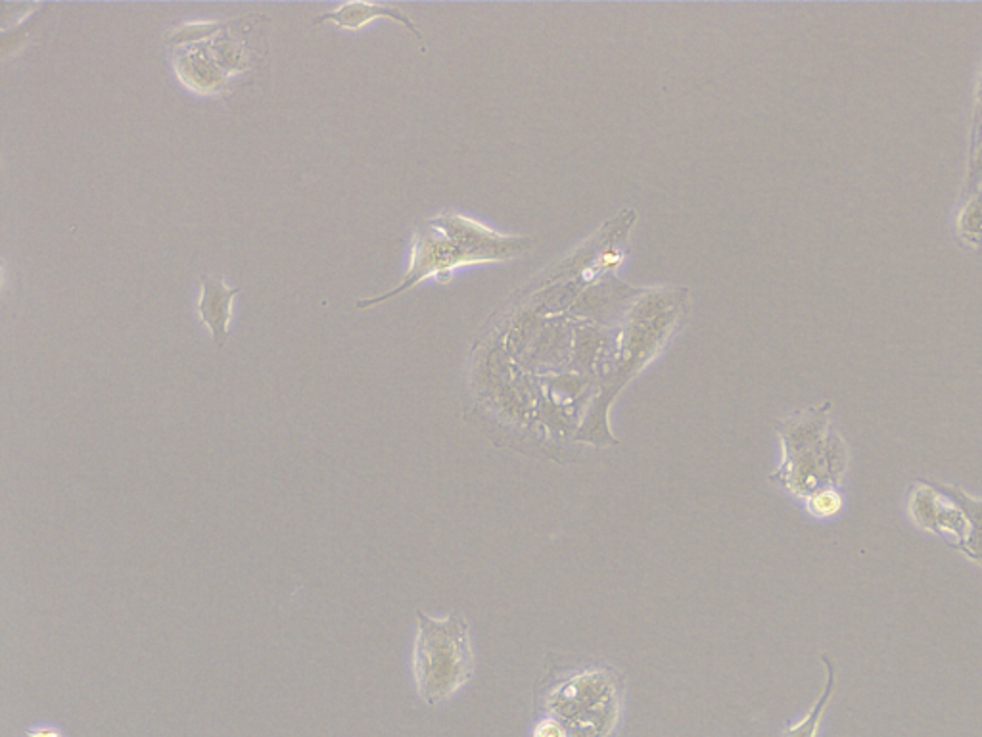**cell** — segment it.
<instances>
[{
	"mask_svg": "<svg viewBox=\"0 0 982 737\" xmlns=\"http://www.w3.org/2000/svg\"><path fill=\"white\" fill-rule=\"evenodd\" d=\"M530 239L505 237L489 231L486 227L463 216H439L431 219L426 229L416 231L413 242L411 264L405 273V281L398 289L378 298L360 300L355 307L367 310L384 300L403 294L431 275H448L457 265L474 262H497L519 256L530 249Z\"/></svg>",
	"mask_w": 982,
	"mask_h": 737,
	"instance_id": "cell-1",
	"label": "cell"
},
{
	"mask_svg": "<svg viewBox=\"0 0 982 737\" xmlns=\"http://www.w3.org/2000/svg\"><path fill=\"white\" fill-rule=\"evenodd\" d=\"M545 706L570 737H608L620 716V689L607 670H585L553 688Z\"/></svg>",
	"mask_w": 982,
	"mask_h": 737,
	"instance_id": "cell-3",
	"label": "cell"
},
{
	"mask_svg": "<svg viewBox=\"0 0 982 737\" xmlns=\"http://www.w3.org/2000/svg\"><path fill=\"white\" fill-rule=\"evenodd\" d=\"M982 177V143L981 148H979V153L974 154L973 158V171H971V179L973 181H979Z\"/></svg>",
	"mask_w": 982,
	"mask_h": 737,
	"instance_id": "cell-13",
	"label": "cell"
},
{
	"mask_svg": "<svg viewBox=\"0 0 982 737\" xmlns=\"http://www.w3.org/2000/svg\"><path fill=\"white\" fill-rule=\"evenodd\" d=\"M413 676L416 691L428 705H438L453 698L474 674V650L471 630L461 613L432 618L416 613Z\"/></svg>",
	"mask_w": 982,
	"mask_h": 737,
	"instance_id": "cell-2",
	"label": "cell"
},
{
	"mask_svg": "<svg viewBox=\"0 0 982 737\" xmlns=\"http://www.w3.org/2000/svg\"><path fill=\"white\" fill-rule=\"evenodd\" d=\"M202 297L198 302V315L202 325L209 330L211 340L217 348H223L229 329H231L232 305L234 298L239 297L242 289H229L225 285L223 277L217 275H202Z\"/></svg>",
	"mask_w": 982,
	"mask_h": 737,
	"instance_id": "cell-4",
	"label": "cell"
},
{
	"mask_svg": "<svg viewBox=\"0 0 982 737\" xmlns=\"http://www.w3.org/2000/svg\"><path fill=\"white\" fill-rule=\"evenodd\" d=\"M24 737H64V732L52 724H37L27 729Z\"/></svg>",
	"mask_w": 982,
	"mask_h": 737,
	"instance_id": "cell-11",
	"label": "cell"
},
{
	"mask_svg": "<svg viewBox=\"0 0 982 737\" xmlns=\"http://www.w3.org/2000/svg\"><path fill=\"white\" fill-rule=\"evenodd\" d=\"M822 661L825 668H827V684L823 688L822 696H820V699L815 701L812 709L808 711L807 716L799 724L787 726V728L783 729L781 737H817V732H820V726H822L823 714L827 711L831 699L835 696V686H837V670H835L833 659L829 655H823Z\"/></svg>",
	"mask_w": 982,
	"mask_h": 737,
	"instance_id": "cell-6",
	"label": "cell"
},
{
	"mask_svg": "<svg viewBox=\"0 0 982 737\" xmlns=\"http://www.w3.org/2000/svg\"><path fill=\"white\" fill-rule=\"evenodd\" d=\"M378 17H390L393 22H400L401 25H405L409 32L415 35L416 39L423 43V35L419 32V27L400 9L390 7V4H363V2L342 4L335 12H328V14L315 17L312 25L332 22V24L343 27V29H360L363 25L373 22V20H378Z\"/></svg>",
	"mask_w": 982,
	"mask_h": 737,
	"instance_id": "cell-5",
	"label": "cell"
},
{
	"mask_svg": "<svg viewBox=\"0 0 982 737\" xmlns=\"http://www.w3.org/2000/svg\"><path fill=\"white\" fill-rule=\"evenodd\" d=\"M936 488L951 497L963 509L967 521H969V530H967V542L961 552L973 557L974 561L982 563V502H974L967 496L966 492H961L956 486L936 484Z\"/></svg>",
	"mask_w": 982,
	"mask_h": 737,
	"instance_id": "cell-7",
	"label": "cell"
},
{
	"mask_svg": "<svg viewBox=\"0 0 982 737\" xmlns=\"http://www.w3.org/2000/svg\"><path fill=\"white\" fill-rule=\"evenodd\" d=\"M974 143H982V83L981 93H979V106H977V125H974Z\"/></svg>",
	"mask_w": 982,
	"mask_h": 737,
	"instance_id": "cell-12",
	"label": "cell"
},
{
	"mask_svg": "<svg viewBox=\"0 0 982 737\" xmlns=\"http://www.w3.org/2000/svg\"><path fill=\"white\" fill-rule=\"evenodd\" d=\"M959 231L966 237L967 241L981 244L982 242V193L977 194L973 201L967 204L961 219H959Z\"/></svg>",
	"mask_w": 982,
	"mask_h": 737,
	"instance_id": "cell-8",
	"label": "cell"
},
{
	"mask_svg": "<svg viewBox=\"0 0 982 737\" xmlns=\"http://www.w3.org/2000/svg\"><path fill=\"white\" fill-rule=\"evenodd\" d=\"M534 737H570L568 736L567 728L562 726V722L557 721V718H545V721H540L535 724Z\"/></svg>",
	"mask_w": 982,
	"mask_h": 737,
	"instance_id": "cell-10",
	"label": "cell"
},
{
	"mask_svg": "<svg viewBox=\"0 0 982 737\" xmlns=\"http://www.w3.org/2000/svg\"><path fill=\"white\" fill-rule=\"evenodd\" d=\"M810 511L815 515H820V517H827V515H833L835 511H839L840 499L835 492H829V490H823V492H815L814 496L810 497Z\"/></svg>",
	"mask_w": 982,
	"mask_h": 737,
	"instance_id": "cell-9",
	"label": "cell"
}]
</instances>
